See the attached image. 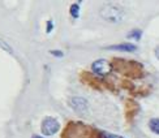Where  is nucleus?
<instances>
[{
  "mask_svg": "<svg viewBox=\"0 0 159 138\" xmlns=\"http://www.w3.org/2000/svg\"><path fill=\"white\" fill-rule=\"evenodd\" d=\"M101 15L106 21L119 22V21H121V18H123V11L115 5H106L104 8H102Z\"/></svg>",
  "mask_w": 159,
  "mask_h": 138,
  "instance_id": "obj_1",
  "label": "nucleus"
},
{
  "mask_svg": "<svg viewBox=\"0 0 159 138\" xmlns=\"http://www.w3.org/2000/svg\"><path fill=\"white\" fill-rule=\"evenodd\" d=\"M60 129V124L56 119L54 117H46V119L42 121L41 125V130L44 136H52L57 133V130Z\"/></svg>",
  "mask_w": 159,
  "mask_h": 138,
  "instance_id": "obj_2",
  "label": "nucleus"
},
{
  "mask_svg": "<svg viewBox=\"0 0 159 138\" xmlns=\"http://www.w3.org/2000/svg\"><path fill=\"white\" fill-rule=\"evenodd\" d=\"M91 69L98 76H107L111 72V64L104 59H99L91 64Z\"/></svg>",
  "mask_w": 159,
  "mask_h": 138,
  "instance_id": "obj_3",
  "label": "nucleus"
},
{
  "mask_svg": "<svg viewBox=\"0 0 159 138\" xmlns=\"http://www.w3.org/2000/svg\"><path fill=\"white\" fill-rule=\"evenodd\" d=\"M70 106L75 111L77 112H84L88 108V102H86L84 98H73V99L70 100Z\"/></svg>",
  "mask_w": 159,
  "mask_h": 138,
  "instance_id": "obj_4",
  "label": "nucleus"
},
{
  "mask_svg": "<svg viewBox=\"0 0 159 138\" xmlns=\"http://www.w3.org/2000/svg\"><path fill=\"white\" fill-rule=\"evenodd\" d=\"M110 50H116V51H125V52H133L137 50V46L136 44H132V43H121V44H114V46H110L108 47Z\"/></svg>",
  "mask_w": 159,
  "mask_h": 138,
  "instance_id": "obj_5",
  "label": "nucleus"
},
{
  "mask_svg": "<svg viewBox=\"0 0 159 138\" xmlns=\"http://www.w3.org/2000/svg\"><path fill=\"white\" fill-rule=\"evenodd\" d=\"M149 127L151 129V132H154L155 134L159 136V119H151L149 122Z\"/></svg>",
  "mask_w": 159,
  "mask_h": 138,
  "instance_id": "obj_6",
  "label": "nucleus"
},
{
  "mask_svg": "<svg viewBox=\"0 0 159 138\" xmlns=\"http://www.w3.org/2000/svg\"><path fill=\"white\" fill-rule=\"evenodd\" d=\"M70 16L73 18H78L80 17V3H75L70 5Z\"/></svg>",
  "mask_w": 159,
  "mask_h": 138,
  "instance_id": "obj_7",
  "label": "nucleus"
},
{
  "mask_svg": "<svg viewBox=\"0 0 159 138\" xmlns=\"http://www.w3.org/2000/svg\"><path fill=\"white\" fill-rule=\"evenodd\" d=\"M127 37H128V38H132V39H136V41H140L141 37H142V31H141V30H138V29L132 30L130 33H128V35H127Z\"/></svg>",
  "mask_w": 159,
  "mask_h": 138,
  "instance_id": "obj_8",
  "label": "nucleus"
},
{
  "mask_svg": "<svg viewBox=\"0 0 159 138\" xmlns=\"http://www.w3.org/2000/svg\"><path fill=\"white\" fill-rule=\"evenodd\" d=\"M103 138H123L120 136H116V134H111V133H103L102 134Z\"/></svg>",
  "mask_w": 159,
  "mask_h": 138,
  "instance_id": "obj_9",
  "label": "nucleus"
},
{
  "mask_svg": "<svg viewBox=\"0 0 159 138\" xmlns=\"http://www.w3.org/2000/svg\"><path fill=\"white\" fill-rule=\"evenodd\" d=\"M51 55H54V56H57V57H63V52L61 51H59V50H52L51 51Z\"/></svg>",
  "mask_w": 159,
  "mask_h": 138,
  "instance_id": "obj_10",
  "label": "nucleus"
},
{
  "mask_svg": "<svg viewBox=\"0 0 159 138\" xmlns=\"http://www.w3.org/2000/svg\"><path fill=\"white\" fill-rule=\"evenodd\" d=\"M52 28H54V24H52V21H47V33H51Z\"/></svg>",
  "mask_w": 159,
  "mask_h": 138,
  "instance_id": "obj_11",
  "label": "nucleus"
},
{
  "mask_svg": "<svg viewBox=\"0 0 159 138\" xmlns=\"http://www.w3.org/2000/svg\"><path fill=\"white\" fill-rule=\"evenodd\" d=\"M155 55H157V57L159 59V47H157V50H155Z\"/></svg>",
  "mask_w": 159,
  "mask_h": 138,
  "instance_id": "obj_12",
  "label": "nucleus"
},
{
  "mask_svg": "<svg viewBox=\"0 0 159 138\" xmlns=\"http://www.w3.org/2000/svg\"><path fill=\"white\" fill-rule=\"evenodd\" d=\"M33 138H42V137H39V136H34V137H33Z\"/></svg>",
  "mask_w": 159,
  "mask_h": 138,
  "instance_id": "obj_13",
  "label": "nucleus"
}]
</instances>
